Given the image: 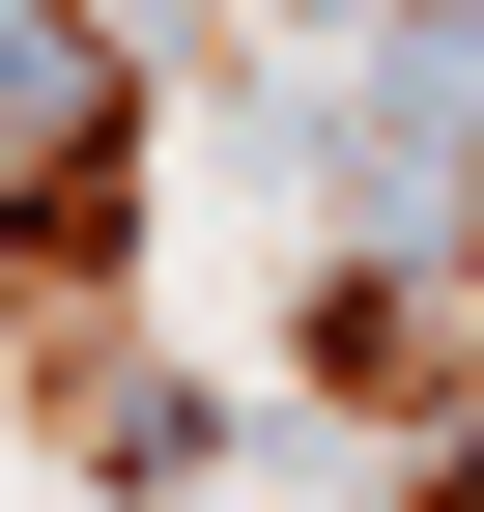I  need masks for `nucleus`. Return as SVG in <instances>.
Segmentation results:
<instances>
[{
  "label": "nucleus",
  "mask_w": 484,
  "mask_h": 512,
  "mask_svg": "<svg viewBox=\"0 0 484 512\" xmlns=\"http://www.w3.org/2000/svg\"><path fill=\"white\" fill-rule=\"evenodd\" d=\"M428 512H484V427H428Z\"/></svg>",
  "instance_id": "obj_2"
},
{
  "label": "nucleus",
  "mask_w": 484,
  "mask_h": 512,
  "mask_svg": "<svg viewBox=\"0 0 484 512\" xmlns=\"http://www.w3.org/2000/svg\"><path fill=\"white\" fill-rule=\"evenodd\" d=\"M314 399H371V427H484V285H456V256L314 285Z\"/></svg>",
  "instance_id": "obj_1"
}]
</instances>
